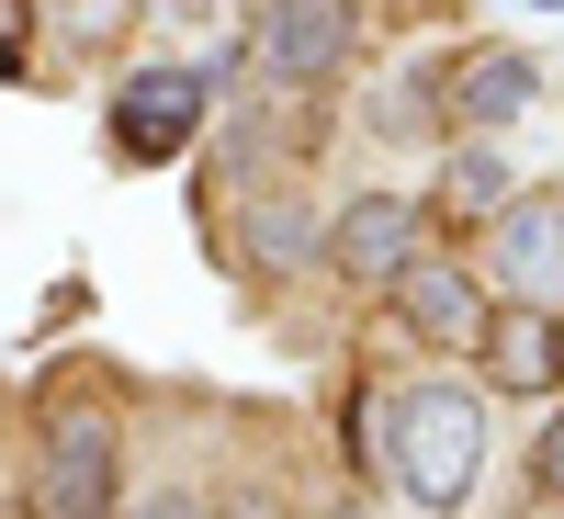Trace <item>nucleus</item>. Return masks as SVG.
<instances>
[{
  "label": "nucleus",
  "instance_id": "1",
  "mask_svg": "<svg viewBox=\"0 0 564 519\" xmlns=\"http://www.w3.org/2000/svg\"><path fill=\"white\" fill-rule=\"evenodd\" d=\"M486 396L475 385H452V372H430V385H406L384 396V475L406 508H430V519H463L486 486Z\"/></svg>",
  "mask_w": 564,
  "mask_h": 519
},
{
  "label": "nucleus",
  "instance_id": "2",
  "mask_svg": "<svg viewBox=\"0 0 564 519\" xmlns=\"http://www.w3.org/2000/svg\"><path fill=\"white\" fill-rule=\"evenodd\" d=\"M23 519H124V430H113L102 396H79V385L45 396V441H34Z\"/></svg>",
  "mask_w": 564,
  "mask_h": 519
},
{
  "label": "nucleus",
  "instance_id": "3",
  "mask_svg": "<svg viewBox=\"0 0 564 519\" xmlns=\"http://www.w3.org/2000/svg\"><path fill=\"white\" fill-rule=\"evenodd\" d=\"M204 102H215L204 68H135V79L113 90V148H124L135 170H170V159L204 136Z\"/></svg>",
  "mask_w": 564,
  "mask_h": 519
},
{
  "label": "nucleus",
  "instance_id": "4",
  "mask_svg": "<svg viewBox=\"0 0 564 519\" xmlns=\"http://www.w3.org/2000/svg\"><path fill=\"white\" fill-rule=\"evenodd\" d=\"M417 249H430V215H417L406 193H361V204L327 215V249H316V260L339 271V282H372V294H384Z\"/></svg>",
  "mask_w": 564,
  "mask_h": 519
},
{
  "label": "nucleus",
  "instance_id": "5",
  "mask_svg": "<svg viewBox=\"0 0 564 519\" xmlns=\"http://www.w3.org/2000/svg\"><path fill=\"white\" fill-rule=\"evenodd\" d=\"M361 45V0H271L260 12V68L271 79H339Z\"/></svg>",
  "mask_w": 564,
  "mask_h": 519
},
{
  "label": "nucleus",
  "instance_id": "6",
  "mask_svg": "<svg viewBox=\"0 0 564 519\" xmlns=\"http://www.w3.org/2000/svg\"><path fill=\"white\" fill-rule=\"evenodd\" d=\"M384 294L406 316V339H430V350H475V327H486V282L463 271V260H441V249H417Z\"/></svg>",
  "mask_w": 564,
  "mask_h": 519
},
{
  "label": "nucleus",
  "instance_id": "7",
  "mask_svg": "<svg viewBox=\"0 0 564 519\" xmlns=\"http://www.w3.org/2000/svg\"><path fill=\"white\" fill-rule=\"evenodd\" d=\"M475 361H486L497 396H553L564 385V327H553V305H486Z\"/></svg>",
  "mask_w": 564,
  "mask_h": 519
},
{
  "label": "nucleus",
  "instance_id": "8",
  "mask_svg": "<svg viewBox=\"0 0 564 519\" xmlns=\"http://www.w3.org/2000/svg\"><path fill=\"white\" fill-rule=\"evenodd\" d=\"M508 305H553L564 294V204H497V238H486Z\"/></svg>",
  "mask_w": 564,
  "mask_h": 519
},
{
  "label": "nucleus",
  "instance_id": "9",
  "mask_svg": "<svg viewBox=\"0 0 564 519\" xmlns=\"http://www.w3.org/2000/svg\"><path fill=\"white\" fill-rule=\"evenodd\" d=\"M531 90H542V68L520 57V45H475V57H452V125L463 136H497V125H520L531 113Z\"/></svg>",
  "mask_w": 564,
  "mask_h": 519
},
{
  "label": "nucleus",
  "instance_id": "10",
  "mask_svg": "<svg viewBox=\"0 0 564 519\" xmlns=\"http://www.w3.org/2000/svg\"><path fill=\"white\" fill-rule=\"evenodd\" d=\"M327 238H316V215L294 204V193H271V204H249V260L260 271H305Z\"/></svg>",
  "mask_w": 564,
  "mask_h": 519
},
{
  "label": "nucleus",
  "instance_id": "11",
  "mask_svg": "<svg viewBox=\"0 0 564 519\" xmlns=\"http://www.w3.org/2000/svg\"><path fill=\"white\" fill-rule=\"evenodd\" d=\"M508 181H520V170H508V159L486 148V136H475V148H452V170H441V204H452V215H497V204H520Z\"/></svg>",
  "mask_w": 564,
  "mask_h": 519
},
{
  "label": "nucleus",
  "instance_id": "12",
  "mask_svg": "<svg viewBox=\"0 0 564 519\" xmlns=\"http://www.w3.org/2000/svg\"><path fill=\"white\" fill-rule=\"evenodd\" d=\"M531 497H542V508H564V407L542 418V441H531Z\"/></svg>",
  "mask_w": 564,
  "mask_h": 519
},
{
  "label": "nucleus",
  "instance_id": "13",
  "mask_svg": "<svg viewBox=\"0 0 564 519\" xmlns=\"http://www.w3.org/2000/svg\"><path fill=\"white\" fill-rule=\"evenodd\" d=\"M34 68V0H0V79Z\"/></svg>",
  "mask_w": 564,
  "mask_h": 519
},
{
  "label": "nucleus",
  "instance_id": "14",
  "mask_svg": "<svg viewBox=\"0 0 564 519\" xmlns=\"http://www.w3.org/2000/svg\"><path fill=\"white\" fill-rule=\"evenodd\" d=\"M124 23H135V0H68V34L79 45H113Z\"/></svg>",
  "mask_w": 564,
  "mask_h": 519
},
{
  "label": "nucleus",
  "instance_id": "15",
  "mask_svg": "<svg viewBox=\"0 0 564 519\" xmlns=\"http://www.w3.org/2000/svg\"><path fill=\"white\" fill-rule=\"evenodd\" d=\"M215 519H294V508H282V497H271V486H238V497H226V508H215Z\"/></svg>",
  "mask_w": 564,
  "mask_h": 519
},
{
  "label": "nucleus",
  "instance_id": "16",
  "mask_svg": "<svg viewBox=\"0 0 564 519\" xmlns=\"http://www.w3.org/2000/svg\"><path fill=\"white\" fill-rule=\"evenodd\" d=\"M135 519H215V508H204V497H181V486H159V497L135 508Z\"/></svg>",
  "mask_w": 564,
  "mask_h": 519
},
{
  "label": "nucleus",
  "instance_id": "17",
  "mask_svg": "<svg viewBox=\"0 0 564 519\" xmlns=\"http://www.w3.org/2000/svg\"><path fill=\"white\" fill-rule=\"evenodd\" d=\"M531 12H564V0H531Z\"/></svg>",
  "mask_w": 564,
  "mask_h": 519
},
{
  "label": "nucleus",
  "instance_id": "18",
  "mask_svg": "<svg viewBox=\"0 0 564 519\" xmlns=\"http://www.w3.org/2000/svg\"><path fill=\"white\" fill-rule=\"evenodd\" d=\"M339 519H372V508H339Z\"/></svg>",
  "mask_w": 564,
  "mask_h": 519
},
{
  "label": "nucleus",
  "instance_id": "19",
  "mask_svg": "<svg viewBox=\"0 0 564 519\" xmlns=\"http://www.w3.org/2000/svg\"><path fill=\"white\" fill-rule=\"evenodd\" d=\"M553 327H564V305H553Z\"/></svg>",
  "mask_w": 564,
  "mask_h": 519
}]
</instances>
